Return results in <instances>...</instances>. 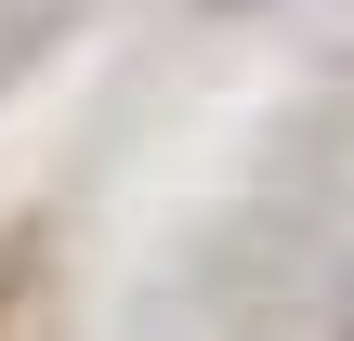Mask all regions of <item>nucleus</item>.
<instances>
[{
	"mask_svg": "<svg viewBox=\"0 0 354 341\" xmlns=\"http://www.w3.org/2000/svg\"><path fill=\"white\" fill-rule=\"evenodd\" d=\"M328 329H342V341H354V276H342V315H328Z\"/></svg>",
	"mask_w": 354,
	"mask_h": 341,
	"instance_id": "1",
	"label": "nucleus"
}]
</instances>
